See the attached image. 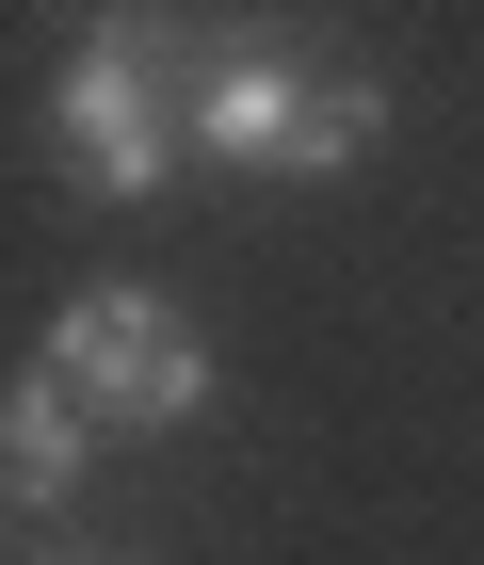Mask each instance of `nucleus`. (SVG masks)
<instances>
[{
  "label": "nucleus",
  "mask_w": 484,
  "mask_h": 565,
  "mask_svg": "<svg viewBox=\"0 0 484 565\" xmlns=\"http://www.w3.org/2000/svg\"><path fill=\"white\" fill-rule=\"evenodd\" d=\"M194 49H211V17H146V0L82 17L65 82H49V146L82 162V194H114V211L162 194V162L194 146V114H162V65H194Z\"/></svg>",
  "instance_id": "nucleus-1"
},
{
  "label": "nucleus",
  "mask_w": 484,
  "mask_h": 565,
  "mask_svg": "<svg viewBox=\"0 0 484 565\" xmlns=\"http://www.w3.org/2000/svg\"><path fill=\"white\" fill-rule=\"evenodd\" d=\"M49 372H65V388L97 404V420H211V340H194V323H178L162 291H130V275H97V291H65L49 307Z\"/></svg>",
  "instance_id": "nucleus-2"
},
{
  "label": "nucleus",
  "mask_w": 484,
  "mask_h": 565,
  "mask_svg": "<svg viewBox=\"0 0 484 565\" xmlns=\"http://www.w3.org/2000/svg\"><path fill=\"white\" fill-rule=\"evenodd\" d=\"M308 82H323V49H291L275 17H211V49H194V162H226V178H291Z\"/></svg>",
  "instance_id": "nucleus-3"
},
{
  "label": "nucleus",
  "mask_w": 484,
  "mask_h": 565,
  "mask_svg": "<svg viewBox=\"0 0 484 565\" xmlns=\"http://www.w3.org/2000/svg\"><path fill=\"white\" fill-rule=\"evenodd\" d=\"M82 469H97V404L33 355V372H17V404H0V501H17V518H49V501H82Z\"/></svg>",
  "instance_id": "nucleus-4"
},
{
  "label": "nucleus",
  "mask_w": 484,
  "mask_h": 565,
  "mask_svg": "<svg viewBox=\"0 0 484 565\" xmlns=\"http://www.w3.org/2000/svg\"><path fill=\"white\" fill-rule=\"evenodd\" d=\"M372 130H388L372 65H340V49H323V82H308V130H291V178H340V162H372Z\"/></svg>",
  "instance_id": "nucleus-5"
}]
</instances>
